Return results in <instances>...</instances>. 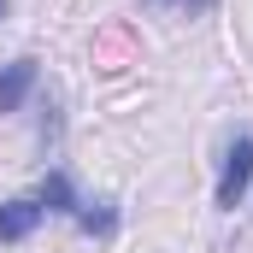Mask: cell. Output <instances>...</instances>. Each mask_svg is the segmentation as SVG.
<instances>
[{"instance_id":"1","label":"cell","mask_w":253,"mask_h":253,"mask_svg":"<svg viewBox=\"0 0 253 253\" xmlns=\"http://www.w3.org/2000/svg\"><path fill=\"white\" fill-rule=\"evenodd\" d=\"M253 183V135H242L224 159V177H218V206H242V194Z\"/></svg>"},{"instance_id":"2","label":"cell","mask_w":253,"mask_h":253,"mask_svg":"<svg viewBox=\"0 0 253 253\" xmlns=\"http://www.w3.org/2000/svg\"><path fill=\"white\" fill-rule=\"evenodd\" d=\"M42 224V200H6L0 206V242H24Z\"/></svg>"},{"instance_id":"3","label":"cell","mask_w":253,"mask_h":253,"mask_svg":"<svg viewBox=\"0 0 253 253\" xmlns=\"http://www.w3.org/2000/svg\"><path fill=\"white\" fill-rule=\"evenodd\" d=\"M30 88H36V59H12L0 77V112H18Z\"/></svg>"},{"instance_id":"4","label":"cell","mask_w":253,"mask_h":253,"mask_svg":"<svg viewBox=\"0 0 253 253\" xmlns=\"http://www.w3.org/2000/svg\"><path fill=\"white\" fill-rule=\"evenodd\" d=\"M42 206H47V212H77V200H71V183H65V171H47V183H42Z\"/></svg>"},{"instance_id":"5","label":"cell","mask_w":253,"mask_h":253,"mask_svg":"<svg viewBox=\"0 0 253 253\" xmlns=\"http://www.w3.org/2000/svg\"><path fill=\"white\" fill-rule=\"evenodd\" d=\"M83 230H88V236H112V230H118V212H112V206H100V212H83Z\"/></svg>"},{"instance_id":"6","label":"cell","mask_w":253,"mask_h":253,"mask_svg":"<svg viewBox=\"0 0 253 253\" xmlns=\"http://www.w3.org/2000/svg\"><path fill=\"white\" fill-rule=\"evenodd\" d=\"M0 18H6V0H0Z\"/></svg>"}]
</instances>
